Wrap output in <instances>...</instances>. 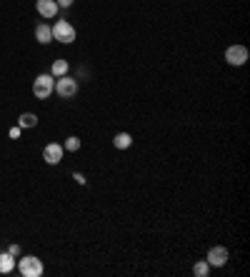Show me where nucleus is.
Segmentation results:
<instances>
[{
  "label": "nucleus",
  "instance_id": "6ab92c4d",
  "mask_svg": "<svg viewBox=\"0 0 250 277\" xmlns=\"http://www.w3.org/2000/svg\"><path fill=\"white\" fill-rule=\"evenodd\" d=\"M73 180H75V182H80V185H85V177H83L80 173H75V175H73Z\"/></svg>",
  "mask_w": 250,
  "mask_h": 277
},
{
  "label": "nucleus",
  "instance_id": "ddd939ff",
  "mask_svg": "<svg viewBox=\"0 0 250 277\" xmlns=\"http://www.w3.org/2000/svg\"><path fill=\"white\" fill-rule=\"evenodd\" d=\"M18 125L25 127V130H28V127H35V125H38V115H33V113H23V115L18 118Z\"/></svg>",
  "mask_w": 250,
  "mask_h": 277
},
{
  "label": "nucleus",
  "instance_id": "f03ea898",
  "mask_svg": "<svg viewBox=\"0 0 250 277\" xmlns=\"http://www.w3.org/2000/svg\"><path fill=\"white\" fill-rule=\"evenodd\" d=\"M18 272L23 277H40L43 275V262L33 255H28V257H20L18 260Z\"/></svg>",
  "mask_w": 250,
  "mask_h": 277
},
{
  "label": "nucleus",
  "instance_id": "4468645a",
  "mask_svg": "<svg viewBox=\"0 0 250 277\" xmlns=\"http://www.w3.org/2000/svg\"><path fill=\"white\" fill-rule=\"evenodd\" d=\"M208 270H210L208 260H200V262H195V265H193V272H195L198 277H205V275H208Z\"/></svg>",
  "mask_w": 250,
  "mask_h": 277
},
{
  "label": "nucleus",
  "instance_id": "7ed1b4c3",
  "mask_svg": "<svg viewBox=\"0 0 250 277\" xmlns=\"http://www.w3.org/2000/svg\"><path fill=\"white\" fill-rule=\"evenodd\" d=\"M75 35H78L75 27H73L68 20H58V23L53 25V40H58V43H65V45H68V43L75 40Z\"/></svg>",
  "mask_w": 250,
  "mask_h": 277
},
{
  "label": "nucleus",
  "instance_id": "a211bd4d",
  "mask_svg": "<svg viewBox=\"0 0 250 277\" xmlns=\"http://www.w3.org/2000/svg\"><path fill=\"white\" fill-rule=\"evenodd\" d=\"M55 3H58L60 8H70V5L75 3V0H55Z\"/></svg>",
  "mask_w": 250,
  "mask_h": 277
},
{
  "label": "nucleus",
  "instance_id": "20e7f679",
  "mask_svg": "<svg viewBox=\"0 0 250 277\" xmlns=\"http://www.w3.org/2000/svg\"><path fill=\"white\" fill-rule=\"evenodd\" d=\"M55 93H58L60 98H75V93H78V80L75 77H68V75H63V77H58L55 80Z\"/></svg>",
  "mask_w": 250,
  "mask_h": 277
},
{
  "label": "nucleus",
  "instance_id": "423d86ee",
  "mask_svg": "<svg viewBox=\"0 0 250 277\" xmlns=\"http://www.w3.org/2000/svg\"><path fill=\"white\" fill-rule=\"evenodd\" d=\"M63 152H65V148H63V145L50 143V145H45V148H43V160H45L48 165H58V162L63 160Z\"/></svg>",
  "mask_w": 250,
  "mask_h": 277
},
{
  "label": "nucleus",
  "instance_id": "0eeeda50",
  "mask_svg": "<svg viewBox=\"0 0 250 277\" xmlns=\"http://www.w3.org/2000/svg\"><path fill=\"white\" fill-rule=\"evenodd\" d=\"M208 265H213V267H223L225 262H228V250H225V247H210V250H208Z\"/></svg>",
  "mask_w": 250,
  "mask_h": 277
},
{
  "label": "nucleus",
  "instance_id": "6e6552de",
  "mask_svg": "<svg viewBox=\"0 0 250 277\" xmlns=\"http://www.w3.org/2000/svg\"><path fill=\"white\" fill-rule=\"evenodd\" d=\"M35 8H38V15L40 18H55V15H58V10H60V5L55 3V0H38Z\"/></svg>",
  "mask_w": 250,
  "mask_h": 277
},
{
  "label": "nucleus",
  "instance_id": "dca6fc26",
  "mask_svg": "<svg viewBox=\"0 0 250 277\" xmlns=\"http://www.w3.org/2000/svg\"><path fill=\"white\" fill-rule=\"evenodd\" d=\"M20 130H23V127H20V125H15V127H10V132H8V135L15 140V137H20Z\"/></svg>",
  "mask_w": 250,
  "mask_h": 277
},
{
  "label": "nucleus",
  "instance_id": "39448f33",
  "mask_svg": "<svg viewBox=\"0 0 250 277\" xmlns=\"http://www.w3.org/2000/svg\"><path fill=\"white\" fill-rule=\"evenodd\" d=\"M245 60H248V48L245 45H230L225 50V63L228 65L240 68V65H245Z\"/></svg>",
  "mask_w": 250,
  "mask_h": 277
},
{
  "label": "nucleus",
  "instance_id": "f8f14e48",
  "mask_svg": "<svg viewBox=\"0 0 250 277\" xmlns=\"http://www.w3.org/2000/svg\"><path fill=\"white\" fill-rule=\"evenodd\" d=\"M68 60H55L53 63V68H50V75L53 77H63V75H68Z\"/></svg>",
  "mask_w": 250,
  "mask_h": 277
},
{
  "label": "nucleus",
  "instance_id": "f257e3e1",
  "mask_svg": "<svg viewBox=\"0 0 250 277\" xmlns=\"http://www.w3.org/2000/svg\"><path fill=\"white\" fill-rule=\"evenodd\" d=\"M53 90H55V77H53V75L45 73V75H38V77H35V82H33V95H35L38 100L50 98Z\"/></svg>",
  "mask_w": 250,
  "mask_h": 277
},
{
  "label": "nucleus",
  "instance_id": "9d476101",
  "mask_svg": "<svg viewBox=\"0 0 250 277\" xmlns=\"http://www.w3.org/2000/svg\"><path fill=\"white\" fill-rule=\"evenodd\" d=\"M35 38H38V43H43V45H48V43H53V27L50 25H38L35 27Z\"/></svg>",
  "mask_w": 250,
  "mask_h": 277
},
{
  "label": "nucleus",
  "instance_id": "1a4fd4ad",
  "mask_svg": "<svg viewBox=\"0 0 250 277\" xmlns=\"http://www.w3.org/2000/svg\"><path fill=\"white\" fill-rule=\"evenodd\" d=\"M15 270V257L5 250V252H0V275H10Z\"/></svg>",
  "mask_w": 250,
  "mask_h": 277
},
{
  "label": "nucleus",
  "instance_id": "2eb2a0df",
  "mask_svg": "<svg viewBox=\"0 0 250 277\" xmlns=\"http://www.w3.org/2000/svg\"><path fill=\"white\" fill-rule=\"evenodd\" d=\"M65 150H70V152H75V150H80V137H75V135H70L68 140H65V145H63Z\"/></svg>",
  "mask_w": 250,
  "mask_h": 277
},
{
  "label": "nucleus",
  "instance_id": "f3484780",
  "mask_svg": "<svg viewBox=\"0 0 250 277\" xmlns=\"http://www.w3.org/2000/svg\"><path fill=\"white\" fill-rule=\"evenodd\" d=\"M8 252H10L13 257H18V255H20V247H18V245H10V247H8Z\"/></svg>",
  "mask_w": 250,
  "mask_h": 277
},
{
  "label": "nucleus",
  "instance_id": "9b49d317",
  "mask_svg": "<svg viewBox=\"0 0 250 277\" xmlns=\"http://www.w3.org/2000/svg\"><path fill=\"white\" fill-rule=\"evenodd\" d=\"M113 145H115V150H128V148L133 145L130 132H118V135L113 137Z\"/></svg>",
  "mask_w": 250,
  "mask_h": 277
}]
</instances>
